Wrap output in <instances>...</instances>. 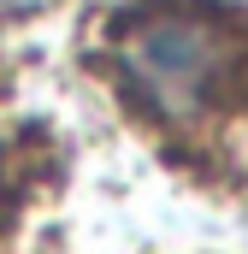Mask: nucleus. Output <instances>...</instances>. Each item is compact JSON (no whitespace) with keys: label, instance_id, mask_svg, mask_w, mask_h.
I'll use <instances>...</instances> for the list:
<instances>
[{"label":"nucleus","instance_id":"1","mask_svg":"<svg viewBox=\"0 0 248 254\" xmlns=\"http://www.w3.org/2000/svg\"><path fill=\"white\" fill-rule=\"evenodd\" d=\"M231 42L201 12H148L124 36V83L166 119L201 113L225 77H231Z\"/></svg>","mask_w":248,"mask_h":254}]
</instances>
